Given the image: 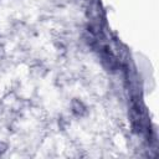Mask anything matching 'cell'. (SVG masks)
I'll use <instances>...</instances> for the list:
<instances>
[{
    "label": "cell",
    "mask_w": 159,
    "mask_h": 159,
    "mask_svg": "<svg viewBox=\"0 0 159 159\" xmlns=\"http://www.w3.org/2000/svg\"><path fill=\"white\" fill-rule=\"evenodd\" d=\"M98 53H99V57H101V61H102L103 66L108 71H116L118 68V66H119L118 60L107 45H99Z\"/></svg>",
    "instance_id": "6da1fadb"
}]
</instances>
